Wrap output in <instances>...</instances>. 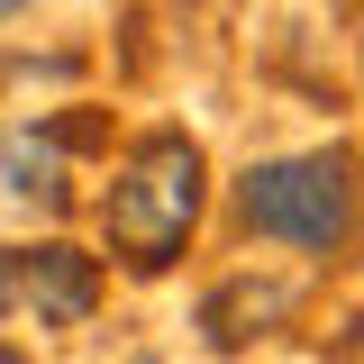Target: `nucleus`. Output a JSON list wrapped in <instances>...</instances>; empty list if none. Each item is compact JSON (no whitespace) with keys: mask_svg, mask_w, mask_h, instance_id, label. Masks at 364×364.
<instances>
[{"mask_svg":"<svg viewBox=\"0 0 364 364\" xmlns=\"http://www.w3.org/2000/svg\"><path fill=\"white\" fill-rule=\"evenodd\" d=\"M237 228L255 246H282L301 264H328L364 237V164L355 146H291L237 173Z\"/></svg>","mask_w":364,"mask_h":364,"instance_id":"f257e3e1","label":"nucleus"},{"mask_svg":"<svg viewBox=\"0 0 364 364\" xmlns=\"http://www.w3.org/2000/svg\"><path fill=\"white\" fill-rule=\"evenodd\" d=\"M0 200H18V210H64L73 191H64V128H9L0 136Z\"/></svg>","mask_w":364,"mask_h":364,"instance_id":"39448f33","label":"nucleus"},{"mask_svg":"<svg viewBox=\"0 0 364 364\" xmlns=\"http://www.w3.org/2000/svg\"><path fill=\"white\" fill-rule=\"evenodd\" d=\"M9 301H18V282H9V255H0V318H9Z\"/></svg>","mask_w":364,"mask_h":364,"instance_id":"423d86ee","label":"nucleus"},{"mask_svg":"<svg viewBox=\"0 0 364 364\" xmlns=\"http://www.w3.org/2000/svg\"><path fill=\"white\" fill-rule=\"evenodd\" d=\"M128 364H155V355H128Z\"/></svg>","mask_w":364,"mask_h":364,"instance_id":"1a4fd4ad","label":"nucleus"},{"mask_svg":"<svg viewBox=\"0 0 364 364\" xmlns=\"http://www.w3.org/2000/svg\"><path fill=\"white\" fill-rule=\"evenodd\" d=\"M9 282H18V301L37 310V328H91V310H100V255L64 246V237L18 246V255H9Z\"/></svg>","mask_w":364,"mask_h":364,"instance_id":"7ed1b4c3","label":"nucleus"},{"mask_svg":"<svg viewBox=\"0 0 364 364\" xmlns=\"http://www.w3.org/2000/svg\"><path fill=\"white\" fill-rule=\"evenodd\" d=\"M200 200H210V155H200V136L155 128V136L128 146L119 182L100 191V237H109V255L128 273H164L182 246H191Z\"/></svg>","mask_w":364,"mask_h":364,"instance_id":"f03ea898","label":"nucleus"},{"mask_svg":"<svg viewBox=\"0 0 364 364\" xmlns=\"http://www.w3.org/2000/svg\"><path fill=\"white\" fill-rule=\"evenodd\" d=\"M291 310H301V282H291V273H228L219 291L200 301V337H210L219 355H237V346L273 337Z\"/></svg>","mask_w":364,"mask_h":364,"instance_id":"20e7f679","label":"nucleus"},{"mask_svg":"<svg viewBox=\"0 0 364 364\" xmlns=\"http://www.w3.org/2000/svg\"><path fill=\"white\" fill-rule=\"evenodd\" d=\"M0 364H28V355H18V346H0Z\"/></svg>","mask_w":364,"mask_h":364,"instance_id":"0eeeda50","label":"nucleus"},{"mask_svg":"<svg viewBox=\"0 0 364 364\" xmlns=\"http://www.w3.org/2000/svg\"><path fill=\"white\" fill-rule=\"evenodd\" d=\"M9 9H18V0H0V18H9Z\"/></svg>","mask_w":364,"mask_h":364,"instance_id":"6e6552de","label":"nucleus"},{"mask_svg":"<svg viewBox=\"0 0 364 364\" xmlns=\"http://www.w3.org/2000/svg\"><path fill=\"white\" fill-rule=\"evenodd\" d=\"M355 55H364V46H355Z\"/></svg>","mask_w":364,"mask_h":364,"instance_id":"9d476101","label":"nucleus"}]
</instances>
